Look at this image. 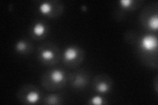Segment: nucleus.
<instances>
[{
    "label": "nucleus",
    "instance_id": "7ed1b4c3",
    "mask_svg": "<svg viewBox=\"0 0 158 105\" xmlns=\"http://www.w3.org/2000/svg\"><path fill=\"white\" fill-rule=\"evenodd\" d=\"M50 78L54 83H60L64 79V74L59 70H55L51 73Z\"/></svg>",
    "mask_w": 158,
    "mask_h": 105
},
{
    "label": "nucleus",
    "instance_id": "9d476101",
    "mask_svg": "<svg viewBox=\"0 0 158 105\" xmlns=\"http://www.w3.org/2000/svg\"><path fill=\"white\" fill-rule=\"evenodd\" d=\"M90 101H91V103L93 104L99 105V104H103V99L101 97L95 96V97H94L92 99H91Z\"/></svg>",
    "mask_w": 158,
    "mask_h": 105
},
{
    "label": "nucleus",
    "instance_id": "f257e3e1",
    "mask_svg": "<svg viewBox=\"0 0 158 105\" xmlns=\"http://www.w3.org/2000/svg\"><path fill=\"white\" fill-rule=\"evenodd\" d=\"M157 40L155 36L146 35L143 36L140 41L141 48L146 51H152L157 48Z\"/></svg>",
    "mask_w": 158,
    "mask_h": 105
},
{
    "label": "nucleus",
    "instance_id": "423d86ee",
    "mask_svg": "<svg viewBox=\"0 0 158 105\" xmlns=\"http://www.w3.org/2000/svg\"><path fill=\"white\" fill-rule=\"evenodd\" d=\"M41 57L45 60H50L54 57V53L50 49H46L42 51Z\"/></svg>",
    "mask_w": 158,
    "mask_h": 105
},
{
    "label": "nucleus",
    "instance_id": "1a4fd4ad",
    "mask_svg": "<svg viewBox=\"0 0 158 105\" xmlns=\"http://www.w3.org/2000/svg\"><path fill=\"white\" fill-rule=\"evenodd\" d=\"M96 89L100 93H106L109 90V85L107 84L102 82L98 84V85L96 86Z\"/></svg>",
    "mask_w": 158,
    "mask_h": 105
},
{
    "label": "nucleus",
    "instance_id": "f8f14e48",
    "mask_svg": "<svg viewBox=\"0 0 158 105\" xmlns=\"http://www.w3.org/2000/svg\"><path fill=\"white\" fill-rule=\"evenodd\" d=\"M119 3H120L121 7L127 8L131 6V5L133 3V1H132V0H120Z\"/></svg>",
    "mask_w": 158,
    "mask_h": 105
},
{
    "label": "nucleus",
    "instance_id": "f03ea898",
    "mask_svg": "<svg viewBox=\"0 0 158 105\" xmlns=\"http://www.w3.org/2000/svg\"><path fill=\"white\" fill-rule=\"evenodd\" d=\"M78 55V51L75 47H68L64 52V59L67 61L74 60Z\"/></svg>",
    "mask_w": 158,
    "mask_h": 105
},
{
    "label": "nucleus",
    "instance_id": "0eeeda50",
    "mask_svg": "<svg viewBox=\"0 0 158 105\" xmlns=\"http://www.w3.org/2000/svg\"><path fill=\"white\" fill-rule=\"evenodd\" d=\"M52 7L50 3L44 2L42 3L39 7L40 12L42 14H48L51 12Z\"/></svg>",
    "mask_w": 158,
    "mask_h": 105
},
{
    "label": "nucleus",
    "instance_id": "9b49d317",
    "mask_svg": "<svg viewBox=\"0 0 158 105\" xmlns=\"http://www.w3.org/2000/svg\"><path fill=\"white\" fill-rule=\"evenodd\" d=\"M26 44H25V42L21 41L17 44L16 49L18 51H24L26 49Z\"/></svg>",
    "mask_w": 158,
    "mask_h": 105
},
{
    "label": "nucleus",
    "instance_id": "ddd939ff",
    "mask_svg": "<svg viewBox=\"0 0 158 105\" xmlns=\"http://www.w3.org/2000/svg\"><path fill=\"white\" fill-rule=\"evenodd\" d=\"M84 82L85 81L83 77H81L80 76H78L76 77L74 84L75 85H78V86H80V85H83Z\"/></svg>",
    "mask_w": 158,
    "mask_h": 105
},
{
    "label": "nucleus",
    "instance_id": "39448f33",
    "mask_svg": "<svg viewBox=\"0 0 158 105\" xmlns=\"http://www.w3.org/2000/svg\"><path fill=\"white\" fill-rule=\"evenodd\" d=\"M26 101L31 104L36 103L40 99V95L36 91H31L26 95Z\"/></svg>",
    "mask_w": 158,
    "mask_h": 105
},
{
    "label": "nucleus",
    "instance_id": "6e6552de",
    "mask_svg": "<svg viewBox=\"0 0 158 105\" xmlns=\"http://www.w3.org/2000/svg\"><path fill=\"white\" fill-rule=\"evenodd\" d=\"M148 25L152 30H157L158 28V18L157 16H152L148 21Z\"/></svg>",
    "mask_w": 158,
    "mask_h": 105
},
{
    "label": "nucleus",
    "instance_id": "20e7f679",
    "mask_svg": "<svg viewBox=\"0 0 158 105\" xmlns=\"http://www.w3.org/2000/svg\"><path fill=\"white\" fill-rule=\"evenodd\" d=\"M33 32L36 36H41L46 32V26L42 23L38 22L33 27Z\"/></svg>",
    "mask_w": 158,
    "mask_h": 105
}]
</instances>
